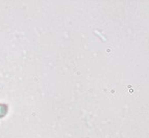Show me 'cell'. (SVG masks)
Here are the masks:
<instances>
[{"label": "cell", "mask_w": 149, "mask_h": 138, "mask_svg": "<svg viewBox=\"0 0 149 138\" xmlns=\"http://www.w3.org/2000/svg\"><path fill=\"white\" fill-rule=\"evenodd\" d=\"M8 110V107L6 104H0V118L4 117L6 115Z\"/></svg>", "instance_id": "1"}]
</instances>
